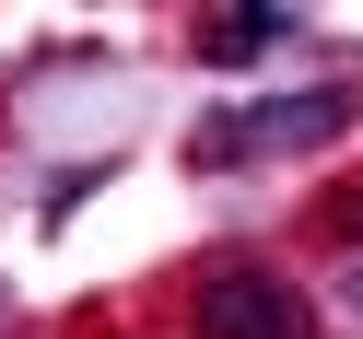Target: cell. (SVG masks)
Wrapping results in <instances>:
<instances>
[{"instance_id": "6da1fadb", "label": "cell", "mask_w": 363, "mask_h": 339, "mask_svg": "<svg viewBox=\"0 0 363 339\" xmlns=\"http://www.w3.org/2000/svg\"><path fill=\"white\" fill-rule=\"evenodd\" d=\"M352 117H363V82L269 94V105H235V117H211V129H199V164H305V152H328Z\"/></svg>"}, {"instance_id": "7a4b0ae2", "label": "cell", "mask_w": 363, "mask_h": 339, "mask_svg": "<svg viewBox=\"0 0 363 339\" xmlns=\"http://www.w3.org/2000/svg\"><path fill=\"white\" fill-rule=\"evenodd\" d=\"M188 328H199V339H305V328H316V304L281 281V269L235 258V269H211V281H199Z\"/></svg>"}, {"instance_id": "3957f363", "label": "cell", "mask_w": 363, "mask_h": 339, "mask_svg": "<svg viewBox=\"0 0 363 339\" xmlns=\"http://www.w3.org/2000/svg\"><path fill=\"white\" fill-rule=\"evenodd\" d=\"M269 47H293V12H223V24H199V59L211 71H246Z\"/></svg>"}]
</instances>
